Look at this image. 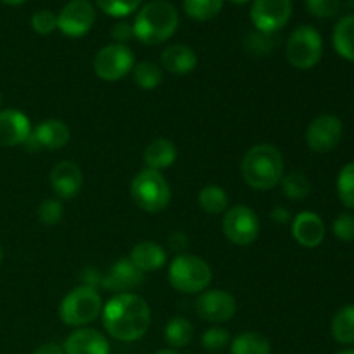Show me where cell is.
I'll return each mask as SVG.
<instances>
[{
	"instance_id": "1",
	"label": "cell",
	"mask_w": 354,
	"mask_h": 354,
	"mask_svg": "<svg viewBox=\"0 0 354 354\" xmlns=\"http://www.w3.org/2000/svg\"><path fill=\"white\" fill-rule=\"evenodd\" d=\"M100 315L107 334L121 342L138 341L151 327V308L144 297L135 292L111 297Z\"/></svg>"
},
{
	"instance_id": "46",
	"label": "cell",
	"mask_w": 354,
	"mask_h": 354,
	"mask_svg": "<svg viewBox=\"0 0 354 354\" xmlns=\"http://www.w3.org/2000/svg\"><path fill=\"white\" fill-rule=\"evenodd\" d=\"M2 261H3V249L2 245H0V265H2Z\"/></svg>"
},
{
	"instance_id": "34",
	"label": "cell",
	"mask_w": 354,
	"mask_h": 354,
	"mask_svg": "<svg viewBox=\"0 0 354 354\" xmlns=\"http://www.w3.org/2000/svg\"><path fill=\"white\" fill-rule=\"evenodd\" d=\"M306 9L318 19H330L341 10V0H306Z\"/></svg>"
},
{
	"instance_id": "2",
	"label": "cell",
	"mask_w": 354,
	"mask_h": 354,
	"mask_svg": "<svg viewBox=\"0 0 354 354\" xmlns=\"http://www.w3.org/2000/svg\"><path fill=\"white\" fill-rule=\"evenodd\" d=\"M283 166L282 152L272 144H258L249 149L241 162L244 182L254 190H272L282 180Z\"/></svg>"
},
{
	"instance_id": "44",
	"label": "cell",
	"mask_w": 354,
	"mask_h": 354,
	"mask_svg": "<svg viewBox=\"0 0 354 354\" xmlns=\"http://www.w3.org/2000/svg\"><path fill=\"white\" fill-rule=\"evenodd\" d=\"M232 3H235V6H244V3L251 2V0H230Z\"/></svg>"
},
{
	"instance_id": "41",
	"label": "cell",
	"mask_w": 354,
	"mask_h": 354,
	"mask_svg": "<svg viewBox=\"0 0 354 354\" xmlns=\"http://www.w3.org/2000/svg\"><path fill=\"white\" fill-rule=\"evenodd\" d=\"M169 244L173 245L175 249H185L187 245V237L183 234H173V237L169 239Z\"/></svg>"
},
{
	"instance_id": "16",
	"label": "cell",
	"mask_w": 354,
	"mask_h": 354,
	"mask_svg": "<svg viewBox=\"0 0 354 354\" xmlns=\"http://www.w3.org/2000/svg\"><path fill=\"white\" fill-rule=\"evenodd\" d=\"M50 187L59 199H75L83 187V171L73 161H61L52 168Z\"/></svg>"
},
{
	"instance_id": "29",
	"label": "cell",
	"mask_w": 354,
	"mask_h": 354,
	"mask_svg": "<svg viewBox=\"0 0 354 354\" xmlns=\"http://www.w3.org/2000/svg\"><path fill=\"white\" fill-rule=\"evenodd\" d=\"M280 185H282V192L287 199L303 201L310 196L311 183L308 176L301 171H290L283 175Z\"/></svg>"
},
{
	"instance_id": "20",
	"label": "cell",
	"mask_w": 354,
	"mask_h": 354,
	"mask_svg": "<svg viewBox=\"0 0 354 354\" xmlns=\"http://www.w3.org/2000/svg\"><path fill=\"white\" fill-rule=\"evenodd\" d=\"M161 64L166 71L173 75H187L196 69L197 55L189 45L173 44L162 50Z\"/></svg>"
},
{
	"instance_id": "23",
	"label": "cell",
	"mask_w": 354,
	"mask_h": 354,
	"mask_svg": "<svg viewBox=\"0 0 354 354\" xmlns=\"http://www.w3.org/2000/svg\"><path fill=\"white\" fill-rule=\"evenodd\" d=\"M332 44L335 52L346 61L354 62V14L342 17L334 28Z\"/></svg>"
},
{
	"instance_id": "6",
	"label": "cell",
	"mask_w": 354,
	"mask_h": 354,
	"mask_svg": "<svg viewBox=\"0 0 354 354\" xmlns=\"http://www.w3.org/2000/svg\"><path fill=\"white\" fill-rule=\"evenodd\" d=\"M102 299L97 289L88 286H80L66 294L59 306V317L62 324L69 327L88 325L102 313Z\"/></svg>"
},
{
	"instance_id": "47",
	"label": "cell",
	"mask_w": 354,
	"mask_h": 354,
	"mask_svg": "<svg viewBox=\"0 0 354 354\" xmlns=\"http://www.w3.org/2000/svg\"><path fill=\"white\" fill-rule=\"evenodd\" d=\"M0 104H2V93H0Z\"/></svg>"
},
{
	"instance_id": "11",
	"label": "cell",
	"mask_w": 354,
	"mask_h": 354,
	"mask_svg": "<svg viewBox=\"0 0 354 354\" xmlns=\"http://www.w3.org/2000/svg\"><path fill=\"white\" fill-rule=\"evenodd\" d=\"M95 23V7L88 0H71L57 14V30L69 38L88 33Z\"/></svg>"
},
{
	"instance_id": "40",
	"label": "cell",
	"mask_w": 354,
	"mask_h": 354,
	"mask_svg": "<svg viewBox=\"0 0 354 354\" xmlns=\"http://www.w3.org/2000/svg\"><path fill=\"white\" fill-rule=\"evenodd\" d=\"M270 216H272V220L277 221V223H287V221L290 220V213L287 209H283V207H275V209L270 213Z\"/></svg>"
},
{
	"instance_id": "42",
	"label": "cell",
	"mask_w": 354,
	"mask_h": 354,
	"mask_svg": "<svg viewBox=\"0 0 354 354\" xmlns=\"http://www.w3.org/2000/svg\"><path fill=\"white\" fill-rule=\"evenodd\" d=\"M0 2H3L6 6H21V3L28 2V0H0Z\"/></svg>"
},
{
	"instance_id": "17",
	"label": "cell",
	"mask_w": 354,
	"mask_h": 354,
	"mask_svg": "<svg viewBox=\"0 0 354 354\" xmlns=\"http://www.w3.org/2000/svg\"><path fill=\"white\" fill-rule=\"evenodd\" d=\"M71 138L68 124L61 120H45L31 131V137L28 138L26 144H31V147L37 149H48V151H57L68 145Z\"/></svg>"
},
{
	"instance_id": "25",
	"label": "cell",
	"mask_w": 354,
	"mask_h": 354,
	"mask_svg": "<svg viewBox=\"0 0 354 354\" xmlns=\"http://www.w3.org/2000/svg\"><path fill=\"white\" fill-rule=\"evenodd\" d=\"M332 337L339 344H354V304L341 308L332 320Z\"/></svg>"
},
{
	"instance_id": "35",
	"label": "cell",
	"mask_w": 354,
	"mask_h": 354,
	"mask_svg": "<svg viewBox=\"0 0 354 354\" xmlns=\"http://www.w3.org/2000/svg\"><path fill=\"white\" fill-rule=\"evenodd\" d=\"M230 344V334L227 328L211 327L203 334V346L207 351H221Z\"/></svg>"
},
{
	"instance_id": "26",
	"label": "cell",
	"mask_w": 354,
	"mask_h": 354,
	"mask_svg": "<svg viewBox=\"0 0 354 354\" xmlns=\"http://www.w3.org/2000/svg\"><path fill=\"white\" fill-rule=\"evenodd\" d=\"M194 337V327L187 318L183 317H173L171 320L166 324L165 328V339L171 348L180 349L190 344Z\"/></svg>"
},
{
	"instance_id": "38",
	"label": "cell",
	"mask_w": 354,
	"mask_h": 354,
	"mask_svg": "<svg viewBox=\"0 0 354 354\" xmlns=\"http://www.w3.org/2000/svg\"><path fill=\"white\" fill-rule=\"evenodd\" d=\"M111 37H113L114 44H120V45H127L131 38H135L133 35V26L127 21H120L113 26L111 30Z\"/></svg>"
},
{
	"instance_id": "7",
	"label": "cell",
	"mask_w": 354,
	"mask_h": 354,
	"mask_svg": "<svg viewBox=\"0 0 354 354\" xmlns=\"http://www.w3.org/2000/svg\"><path fill=\"white\" fill-rule=\"evenodd\" d=\"M286 55L292 68L301 71L313 69L324 55V40L317 28L310 24L297 26L287 40Z\"/></svg>"
},
{
	"instance_id": "4",
	"label": "cell",
	"mask_w": 354,
	"mask_h": 354,
	"mask_svg": "<svg viewBox=\"0 0 354 354\" xmlns=\"http://www.w3.org/2000/svg\"><path fill=\"white\" fill-rule=\"evenodd\" d=\"M168 280L175 290L182 294H199L209 287L213 280L211 266L196 254H180L171 261Z\"/></svg>"
},
{
	"instance_id": "32",
	"label": "cell",
	"mask_w": 354,
	"mask_h": 354,
	"mask_svg": "<svg viewBox=\"0 0 354 354\" xmlns=\"http://www.w3.org/2000/svg\"><path fill=\"white\" fill-rule=\"evenodd\" d=\"M99 9L111 17H127L142 6L144 0H95Z\"/></svg>"
},
{
	"instance_id": "31",
	"label": "cell",
	"mask_w": 354,
	"mask_h": 354,
	"mask_svg": "<svg viewBox=\"0 0 354 354\" xmlns=\"http://www.w3.org/2000/svg\"><path fill=\"white\" fill-rule=\"evenodd\" d=\"M337 194L346 207L354 209V162H348L339 173Z\"/></svg>"
},
{
	"instance_id": "28",
	"label": "cell",
	"mask_w": 354,
	"mask_h": 354,
	"mask_svg": "<svg viewBox=\"0 0 354 354\" xmlns=\"http://www.w3.org/2000/svg\"><path fill=\"white\" fill-rule=\"evenodd\" d=\"M133 73L135 85L140 86L142 90H154L161 85L162 71L158 64L151 61H140L131 69Z\"/></svg>"
},
{
	"instance_id": "30",
	"label": "cell",
	"mask_w": 354,
	"mask_h": 354,
	"mask_svg": "<svg viewBox=\"0 0 354 354\" xmlns=\"http://www.w3.org/2000/svg\"><path fill=\"white\" fill-rule=\"evenodd\" d=\"M225 0H183V10L194 21H209L223 9Z\"/></svg>"
},
{
	"instance_id": "8",
	"label": "cell",
	"mask_w": 354,
	"mask_h": 354,
	"mask_svg": "<svg viewBox=\"0 0 354 354\" xmlns=\"http://www.w3.org/2000/svg\"><path fill=\"white\" fill-rule=\"evenodd\" d=\"M135 66L133 52L127 45L111 44L100 48L93 59V71L104 82H118L131 73Z\"/></svg>"
},
{
	"instance_id": "3",
	"label": "cell",
	"mask_w": 354,
	"mask_h": 354,
	"mask_svg": "<svg viewBox=\"0 0 354 354\" xmlns=\"http://www.w3.org/2000/svg\"><path fill=\"white\" fill-rule=\"evenodd\" d=\"M180 24L178 10L168 0H151L138 10L133 35L144 45H159L175 35Z\"/></svg>"
},
{
	"instance_id": "5",
	"label": "cell",
	"mask_w": 354,
	"mask_h": 354,
	"mask_svg": "<svg viewBox=\"0 0 354 354\" xmlns=\"http://www.w3.org/2000/svg\"><path fill=\"white\" fill-rule=\"evenodd\" d=\"M130 196L145 213H159L168 207L171 201V189L162 173L145 168L131 180Z\"/></svg>"
},
{
	"instance_id": "43",
	"label": "cell",
	"mask_w": 354,
	"mask_h": 354,
	"mask_svg": "<svg viewBox=\"0 0 354 354\" xmlns=\"http://www.w3.org/2000/svg\"><path fill=\"white\" fill-rule=\"evenodd\" d=\"M154 354H178V353H176L175 349H161V351H158Z\"/></svg>"
},
{
	"instance_id": "36",
	"label": "cell",
	"mask_w": 354,
	"mask_h": 354,
	"mask_svg": "<svg viewBox=\"0 0 354 354\" xmlns=\"http://www.w3.org/2000/svg\"><path fill=\"white\" fill-rule=\"evenodd\" d=\"M31 28L38 35H50L57 28V16L48 9L38 10L31 17Z\"/></svg>"
},
{
	"instance_id": "19",
	"label": "cell",
	"mask_w": 354,
	"mask_h": 354,
	"mask_svg": "<svg viewBox=\"0 0 354 354\" xmlns=\"http://www.w3.org/2000/svg\"><path fill=\"white\" fill-rule=\"evenodd\" d=\"M64 354H111V346L104 334L93 328H78L66 339Z\"/></svg>"
},
{
	"instance_id": "45",
	"label": "cell",
	"mask_w": 354,
	"mask_h": 354,
	"mask_svg": "<svg viewBox=\"0 0 354 354\" xmlns=\"http://www.w3.org/2000/svg\"><path fill=\"white\" fill-rule=\"evenodd\" d=\"M337 354H354V349L353 348L344 349V351H341V353H337Z\"/></svg>"
},
{
	"instance_id": "22",
	"label": "cell",
	"mask_w": 354,
	"mask_h": 354,
	"mask_svg": "<svg viewBox=\"0 0 354 354\" xmlns=\"http://www.w3.org/2000/svg\"><path fill=\"white\" fill-rule=\"evenodd\" d=\"M178 158V149L169 138L159 137L152 140L144 151V162L149 169L161 173L168 169Z\"/></svg>"
},
{
	"instance_id": "12",
	"label": "cell",
	"mask_w": 354,
	"mask_h": 354,
	"mask_svg": "<svg viewBox=\"0 0 354 354\" xmlns=\"http://www.w3.org/2000/svg\"><path fill=\"white\" fill-rule=\"evenodd\" d=\"M344 127L342 121L334 114H322L315 118L306 130V144L308 147L318 154L334 151L341 142Z\"/></svg>"
},
{
	"instance_id": "18",
	"label": "cell",
	"mask_w": 354,
	"mask_h": 354,
	"mask_svg": "<svg viewBox=\"0 0 354 354\" xmlns=\"http://www.w3.org/2000/svg\"><path fill=\"white\" fill-rule=\"evenodd\" d=\"M292 235L303 248H318L325 239L324 220L317 213L303 211L292 220Z\"/></svg>"
},
{
	"instance_id": "13",
	"label": "cell",
	"mask_w": 354,
	"mask_h": 354,
	"mask_svg": "<svg viewBox=\"0 0 354 354\" xmlns=\"http://www.w3.org/2000/svg\"><path fill=\"white\" fill-rule=\"evenodd\" d=\"M196 310L201 318L211 324H225L237 313V301L230 292L221 289H211L201 292L196 301Z\"/></svg>"
},
{
	"instance_id": "39",
	"label": "cell",
	"mask_w": 354,
	"mask_h": 354,
	"mask_svg": "<svg viewBox=\"0 0 354 354\" xmlns=\"http://www.w3.org/2000/svg\"><path fill=\"white\" fill-rule=\"evenodd\" d=\"M33 354H64V349L55 342H45V344L38 346Z\"/></svg>"
},
{
	"instance_id": "21",
	"label": "cell",
	"mask_w": 354,
	"mask_h": 354,
	"mask_svg": "<svg viewBox=\"0 0 354 354\" xmlns=\"http://www.w3.org/2000/svg\"><path fill=\"white\" fill-rule=\"evenodd\" d=\"M130 261L140 270L142 273L145 272H156V270L162 268L166 265V251L162 245L158 242L144 241L138 242L133 249L130 251Z\"/></svg>"
},
{
	"instance_id": "37",
	"label": "cell",
	"mask_w": 354,
	"mask_h": 354,
	"mask_svg": "<svg viewBox=\"0 0 354 354\" xmlns=\"http://www.w3.org/2000/svg\"><path fill=\"white\" fill-rule=\"evenodd\" d=\"M334 235L342 242H353L354 241V214L342 213L339 214L332 225Z\"/></svg>"
},
{
	"instance_id": "27",
	"label": "cell",
	"mask_w": 354,
	"mask_h": 354,
	"mask_svg": "<svg viewBox=\"0 0 354 354\" xmlns=\"http://www.w3.org/2000/svg\"><path fill=\"white\" fill-rule=\"evenodd\" d=\"M201 209L207 214H220L228 209V194L223 187L207 185L204 187L197 197Z\"/></svg>"
},
{
	"instance_id": "10",
	"label": "cell",
	"mask_w": 354,
	"mask_h": 354,
	"mask_svg": "<svg viewBox=\"0 0 354 354\" xmlns=\"http://www.w3.org/2000/svg\"><path fill=\"white\" fill-rule=\"evenodd\" d=\"M292 16V0H254L251 21L261 33L273 35L282 30Z\"/></svg>"
},
{
	"instance_id": "33",
	"label": "cell",
	"mask_w": 354,
	"mask_h": 354,
	"mask_svg": "<svg viewBox=\"0 0 354 354\" xmlns=\"http://www.w3.org/2000/svg\"><path fill=\"white\" fill-rule=\"evenodd\" d=\"M62 216H64V207H62L61 201L45 199L38 206V220H40V223L47 225V227H54V225L61 223Z\"/></svg>"
},
{
	"instance_id": "24",
	"label": "cell",
	"mask_w": 354,
	"mask_h": 354,
	"mask_svg": "<svg viewBox=\"0 0 354 354\" xmlns=\"http://www.w3.org/2000/svg\"><path fill=\"white\" fill-rule=\"evenodd\" d=\"M232 354H272V344L258 332H242L232 341Z\"/></svg>"
},
{
	"instance_id": "14",
	"label": "cell",
	"mask_w": 354,
	"mask_h": 354,
	"mask_svg": "<svg viewBox=\"0 0 354 354\" xmlns=\"http://www.w3.org/2000/svg\"><path fill=\"white\" fill-rule=\"evenodd\" d=\"M144 282V273L130 261V258H121L107 270L106 275H102L100 286L111 292L124 294L131 292V289H137Z\"/></svg>"
},
{
	"instance_id": "15",
	"label": "cell",
	"mask_w": 354,
	"mask_h": 354,
	"mask_svg": "<svg viewBox=\"0 0 354 354\" xmlns=\"http://www.w3.org/2000/svg\"><path fill=\"white\" fill-rule=\"evenodd\" d=\"M30 118L17 109L0 111V147L26 144L31 137Z\"/></svg>"
},
{
	"instance_id": "9",
	"label": "cell",
	"mask_w": 354,
	"mask_h": 354,
	"mask_svg": "<svg viewBox=\"0 0 354 354\" xmlns=\"http://www.w3.org/2000/svg\"><path fill=\"white\" fill-rule=\"evenodd\" d=\"M223 234L232 244L241 248L252 244L259 237L258 214L244 204L232 206L223 216Z\"/></svg>"
}]
</instances>
